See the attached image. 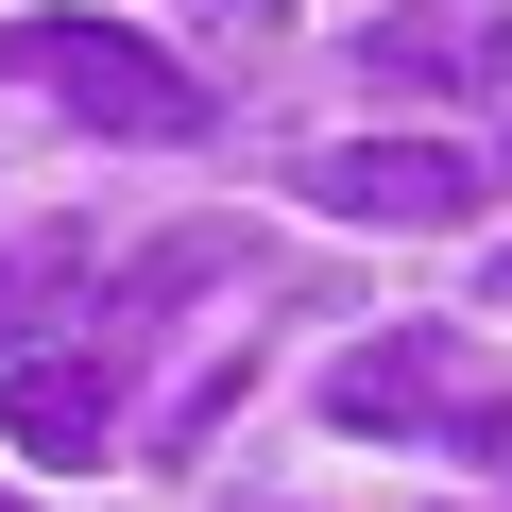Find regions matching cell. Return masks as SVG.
<instances>
[{"mask_svg":"<svg viewBox=\"0 0 512 512\" xmlns=\"http://www.w3.org/2000/svg\"><path fill=\"white\" fill-rule=\"evenodd\" d=\"M0 86H35V103H69V120H103V137H205V69H171L154 35H120V18H0Z\"/></svg>","mask_w":512,"mask_h":512,"instance_id":"obj_1","label":"cell"},{"mask_svg":"<svg viewBox=\"0 0 512 512\" xmlns=\"http://www.w3.org/2000/svg\"><path fill=\"white\" fill-rule=\"evenodd\" d=\"M308 205H325V222L461 239V222H478V154H444V137H325V154H308Z\"/></svg>","mask_w":512,"mask_h":512,"instance_id":"obj_2","label":"cell"},{"mask_svg":"<svg viewBox=\"0 0 512 512\" xmlns=\"http://www.w3.org/2000/svg\"><path fill=\"white\" fill-rule=\"evenodd\" d=\"M103 427H120L103 359H0V444L18 461H103Z\"/></svg>","mask_w":512,"mask_h":512,"instance_id":"obj_3","label":"cell"},{"mask_svg":"<svg viewBox=\"0 0 512 512\" xmlns=\"http://www.w3.org/2000/svg\"><path fill=\"white\" fill-rule=\"evenodd\" d=\"M325 410H342V427H427V410H461V342H444V325L359 342V359L325 376Z\"/></svg>","mask_w":512,"mask_h":512,"instance_id":"obj_4","label":"cell"},{"mask_svg":"<svg viewBox=\"0 0 512 512\" xmlns=\"http://www.w3.org/2000/svg\"><path fill=\"white\" fill-rule=\"evenodd\" d=\"M359 69H376V86H495V35H478V18H376Z\"/></svg>","mask_w":512,"mask_h":512,"instance_id":"obj_5","label":"cell"},{"mask_svg":"<svg viewBox=\"0 0 512 512\" xmlns=\"http://www.w3.org/2000/svg\"><path fill=\"white\" fill-rule=\"evenodd\" d=\"M69 274H86V239H69V222H52V239H18V256H0V325H35Z\"/></svg>","mask_w":512,"mask_h":512,"instance_id":"obj_6","label":"cell"},{"mask_svg":"<svg viewBox=\"0 0 512 512\" xmlns=\"http://www.w3.org/2000/svg\"><path fill=\"white\" fill-rule=\"evenodd\" d=\"M461 444H478V461H512V393H478V410H461Z\"/></svg>","mask_w":512,"mask_h":512,"instance_id":"obj_7","label":"cell"},{"mask_svg":"<svg viewBox=\"0 0 512 512\" xmlns=\"http://www.w3.org/2000/svg\"><path fill=\"white\" fill-rule=\"evenodd\" d=\"M495 291H512V256H495Z\"/></svg>","mask_w":512,"mask_h":512,"instance_id":"obj_8","label":"cell"},{"mask_svg":"<svg viewBox=\"0 0 512 512\" xmlns=\"http://www.w3.org/2000/svg\"><path fill=\"white\" fill-rule=\"evenodd\" d=\"M0 512H18V495H0Z\"/></svg>","mask_w":512,"mask_h":512,"instance_id":"obj_9","label":"cell"}]
</instances>
